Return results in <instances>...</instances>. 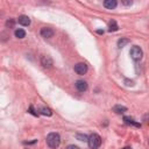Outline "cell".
<instances>
[{
	"label": "cell",
	"mask_w": 149,
	"mask_h": 149,
	"mask_svg": "<svg viewBox=\"0 0 149 149\" xmlns=\"http://www.w3.org/2000/svg\"><path fill=\"white\" fill-rule=\"evenodd\" d=\"M129 55L134 61H140L143 56V51L139 46H134V47H132V49L129 51Z\"/></svg>",
	"instance_id": "3957f363"
},
{
	"label": "cell",
	"mask_w": 149,
	"mask_h": 149,
	"mask_svg": "<svg viewBox=\"0 0 149 149\" xmlns=\"http://www.w3.org/2000/svg\"><path fill=\"white\" fill-rule=\"evenodd\" d=\"M66 149H79V148L77 146H74V144H70V146L66 147Z\"/></svg>",
	"instance_id": "d6986e66"
},
{
	"label": "cell",
	"mask_w": 149,
	"mask_h": 149,
	"mask_svg": "<svg viewBox=\"0 0 149 149\" xmlns=\"http://www.w3.org/2000/svg\"><path fill=\"white\" fill-rule=\"evenodd\" d=\"M121 4L125 5V6H130V5L133 4V1H132V0H122Z\"/></svg>",
	"instance_id": "e0dca14e"
},
{
	"label": "cell",
	"mask_w": 149,
	"mask_h": 149,
	"mask_svg": "<svg viewBox=\"0 0 149 149\" xmlns=\"http://www.w3.org/2000/svg\"><path fill=\"white\" fill-rule=\"evenodd\" d=\"M76 137H77V140H79V141H89V136L88 135H85V134H77L76 135Z\"/></svg>",
	"instance_id": "2e32d148"
},
{
	"label": "cell",
	"mask_w": 149,
	"mask_h": 149,
	"mask_svg": "<svg viewBox=\"0 0 149 149\" xmlns=\"http://www.w3.org/2000/svg\"><path fill=\"white\" fill-rule=\"evenodd\" d=\"M148 143H149V141H148Z\"/></svg>",
	"instance_id": "44dd1931"
},
{
	"label": "cell",
	"mask_w": 149,
	"mask_h": 149,
	"mask_svg": "<svg viewBox=\"0 0 149 149\" xmlns=\"http://www.w3.org/2000/svg\"><path fill=\"white\" fill-rule=\"evenodd\" d=\"M126 111H127V107H125V106H122V105H115V106L113 107V112L117 113V114H121V113H123V112H126Z\"/></svg>",
	"instance_id": "8fae6325"
},
{
	"label": "cell",
	"mask_w": 149,
	"mask_h": 149,
	"mask_svg": "<svg viewBox=\"0 0 149 149\" xmlns=\"http://www.w3.org/2000/svg\"><path fill=\"white\" fill-rule=\"evenodd\" d=\"M54 34H55V32L49 27H43L41 29V36L44 37V39H50V37L54 36Z\"/></svg>",
	"instance_id": "52a82bcc"
},
{
	"label": "cell",
	"mask_w": 149,
	"mask_h": 149,
	"mask_svg": "<svg viewBox=\"0 0 149 149\" xmlns=\"http://www.w3.org/2000/svg\"><path fill=\"white\" fill-rule=\"evenodd\" d=\"M14 34H15V37H18V39H23L26 36V32L23 29H21V28L15 29V33Z\"/></svg>",
	"instance_id": "4fadbf2b"
},
{
	"label": "cell",
	"mask_w": 149,
	"mask_h": 149,
	"mask_svg": "<svg viewBox=\"0 0 149 149\" xmlns=\"http://www.w3.org/2000/svg\"><path fill=\"white\" fill-rule=\"evenodd\" d=\"M74 86H76V89H77L79 92H85V91L88 90V88H89L88 83H86L85 81H83V79L77 81L76 84H74Z\"/></svg>",
	"instance_id": "8992f818"
},
{
	"label": "cell",
	"mask_w": 149,
	"mask_h": 149,
	"mask_svg": "<svg viewBox=\"0 0 149 149\" xmlns=\"http://www.w3.org/2000/svg\"><path fill=\"white\" fill-rule=\"evenodd\" d=\"M41 64H42V66H44V68H51L52 64H54V62H52V58H51L50 56L43 55V56L41 57Z\"/></svg>",
	"instance_id": "5b68a950"
},
{
	"label": "cell",
	"mask_w": 149,
	"mask_h": 149,
	"mask_svg": "<svg viewBox=\"0 0 149 149\" xmlns=\"http://www.w3.org/2000/svg\"><path fill=\"white\" fill-rule=\"evenodd\" d=\"M88 143H89V147H90L91 149H98V148L100 147V144H101V137H100L98 134L93 133V134H91V135L89 136Z\"/></svg>",
	"instance_id": "7a4b0ae2"
},
{
	"label": "cell",
	"mask_w": 149,
	"mask_h": 149,
	"mask_svg": "<svg viewBox=\"0 0 149 149\" xmlns=\"http://www.w3.org/2000/svg\"><path fill=\"white\" fill-rule=\"evenodd\" d=\"M73 69H74V72L78 74H85L88 72V65L85 63H77Z\"/></svg>",
	"instance_id": "277c9868"
},
{
	"label": "cell",
	"mask_w": 149,
	"mask_h": 149,
	"mask_svg": "<svg viewBox=\"0 0 149 149\" xmlns=\"http://www.w3.org/2000/svg\"><path fill=\"white\" fill-rule=\"evenodd\" d=\"M118 29H119V27H118L117 22H115L114 20H112V21L110 22V28H108V30H110V32H115V30H118Z\"/></svg>",
	"instance_id": "9a60e30c"
},
{
	"label": "cell",
	"mask_w": 149,
	"mask_h": 149,
	"mask_svg": "<svg viewBox=\"0 0 149 149\" xmlns=\"http://www.w3.org/2000/svg\"><path fill=\"white\" fill-rule=\"evenodd\" d=\"M18 22H19L21 26L27 27V26L30 25V19H29V17H27V15H20V17L18 18Z\"/></svg>",
	"instance_id": "ba28073f"
},
{
	"label": "cell",
	"mask_w": 149,
	"mask_h": 149,
	"mask_svg": "<svg viewBox=\"0 0 149 149\" xmlns=\"http://www.w3.org/2000/svg\"><path fill=\"white\" fill-rule=\"evenodd\" d=\"M6 26H7L8 28H10V27L12 28V27L14 26V20H12V19H10V20H7V21H6Z\"/></svg>",
	"instance_id": "ac0fdd59"
},
{
	"label": "cell",
	"mask_w": 149,
	"mask_h": 149,
	"mask_svg": "<svg viewBox=\"0 0 149 149\" xmlns=\"http://www.w3.org/2000/svg\"><path fill=\"white\" fill-rule=\"evenodd\" d=\"M39 112H40L42 115H46V117H51V115H52V111H51L49 107H46V106L41 107V108L39 110Z\"/></svg>",
	"instance_id": "30bf717a"
},
{
	"label": "cell",
	"mask_w": 149,
	"mask_h": 149,
	"mask_svg": "<svg viewBox=\"0 0 149 149\" xmlns=\"http://www.w3.org/2000/svg\"><path fill=\"white\" fill-rule=\"evenodd\" d=\"M47 144L51 149H56L61 144V136L58 133H50L47 136Z\"/></svg>",
	"instance_id": "6da1fadb"
},
{
	"label": "cell",
	"mask_w": 149,
	"mask_h": 149,
	"mask_svg": "<svg viewBox=\"0 0 149 149\" xmlns=\"http://www.w3.org/2000/svg\"><path fill=\"white\" fill-rule=\"evenodd\" d=\"M123 121H125L127 125H133V126H136V127H141L140 123L135 122V121H134L132 118H129V117H123Z\"/></svg>",
	"instance_id": "7c38bea8"
},
{
	"label": "cell",
	"mask_w": 149,
	"mask_h": 149,
	"mask_svg": "<svg viewBox=\"0 0 149 149\" xmlns=\"http://www.w3.org/2000/svg\"><path fill=\"white\" fill-rule=\"evenodd\" d=\"M117 5H118V3L115 0H105L104 1V6L107 10H114L117 7Z\"/></svg>",
	"instance_id": "9c48e42d"
},
{
	"label": "cell",
	"mask_w": 149,
	"mask_h": 149,
	"mask_svg": "<svg viewBox=\"0 0 149 149\" xmlns=\"http://www.w3.org/2000/svg\"><path fill=\"white\" fill-rule=\"evenodd\" d=\"M129 43V40L128 39H126V37H121L119 41H118V47L119 48H123L126 44H128Z\"/></svg>",
	"instance_id": "5bb4252c"
},
{
	"label": "cell",
	"mask_w": 149,
	"mask_h": 149,
	"mask_svg": "<svg viewBox=\"0 0 149 149\" xmlns=\"http://www.w3.org/2000/svg\"><path fill=\"white\" fill-rule=\"evenodd\" d=\"M121 149H132L130 147H125V148H121Z\"/></svg>",
	"instance_id": "ffe728a7"
}]
</instances>
